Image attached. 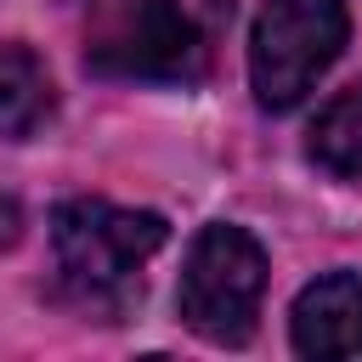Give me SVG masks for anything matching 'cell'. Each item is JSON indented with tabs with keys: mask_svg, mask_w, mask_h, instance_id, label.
<instances>
[{
	"mask_svg": "<svg viewBox=\"0 0 362 362\" xmlns=\"http://www.w3.org/2000/svg\"><path fill=\"white\" fill-rule=\"evenodd\" d=\"M266 294V249L243 226H204L181 266V322L209 345H243Z\"/></svg>",
	"mask_w": 362,
	"mask_h": 362,
	"instance_id": "obj_3",
	"label": "cell"
},
{
	"mask_svg": "<svg viewBox=\"0 0 362 362\" xmlns=\"http://www.w3.org/2000/svg\"><path fill=\"white\" fill-rule=\"evenodd\" d=\"M305 153L317 158V170L328 175H362V79L345 85L305 130Z\"/></svg>",
	"mask_w": 362,
	"mask_h": 362,
	"instance_id": "obj_7",
	"label": "cell"
},
{
	"mask_svg": "<svg viewBox=\"0 0 362 362\" xmlns=\"http://www.w3.org/2000/svg\"><path fill=\"white\" fill-rule=\"evenodd\" d=\"M170 226L153 209H119L107 198H68L51 215L57 272L79 305L119 311L141 283V266L164 249Z\"/></svg>",
	"mask_w": 362,
	"mask_h": 362,
	"instance_id": "obj_1",
	"label": "cell"
},
{
	"mask_svg": "<svg viewBox=\"0 0 362 362\" xmlns=\"http://www.w3.org/2000/svg\"><path fill=\"white\" fill-rule=\"evenodd\" d=\"M51 74L28 45H0V136L23 141L51 113Z\"/></svg>",
	"mask_w": 362,
	"mask_h": 362,
	"instance_id": "obj_6",
	"label": "cell"
},
{
	"mask_svg": "<svg viewBox=\"0 0 362 362\" xmlns=\"http://www.w3.org/2000/svg\"><path fill=\"white\" fill-rule=\"evenodd\" d=\"M345 0H266L249 28V85L255 102L288 113L345 51Z\"/></svg>",
	"mask_w": 362,
	"mask_h": 362,
	"instance_id": "obj_2",
	"label": "cell"
},
{
	"mask_svg": "<svg viewBox=\"0 0 362 362\" xmlns=\"http://www.w3.org/2000/svg\"><path fill=\"white\" fill-rule=\"evenodd\" d=\"M288 339L300 356H356L362 351V277L322 272L294 294Z\"/></svg>",
	"mask_w": 362,
	"mask_h": 362,
	"instance_id": "obj_5",
	"label": "cell"
},
{
	"mask_svg": "<svg viewBox=\"0 0 362 362\" xmlns=\"http://www.w3.org/2000/svg\"><path fill=\"white\" fill-rule=\"evenodd\" d=\"M85 68L107 79H198L204 34L181 0H107L85 34Z\"/></svg>",
	"mask_w": 362,
	"mask_h": 362,
	"instance_id": "obj_4",
	"label": "cell"
}]
</instances>
